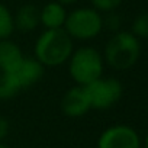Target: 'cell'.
<instances>
[{
    "mask_svg": "<svg viewBox=\"0 0 148 148\" xmlns=\"http://www.w3.org/2000/svg\"><path fill=\"white\" fill-rule=\"evenodd\" d=\"M73 42L71 36L62 28L45 29L35 41L34 58H36L45 68L62 65L70 60L74 51Z\"/></svg>",
    "mask_w": 148,
    "mask_h": 148,
    "instance_id": "obj_1",
    "label": "cell"
},
{
    "mask_svg": "<svg viewBox=\"0 0 148 148\" xmlns=\"http://www.w3.org/2000/svg\"><path fill=\"white\" fill-rule=\"evenodd\" d=\"M102 55L105 64L113 70L125 71L138 62L141 57V42L132 32L118 31L106 42Z\"/></svg>",
    "mask_w": 148,
    "mask_h": 148,
    "instance_id": "obj_2",
    "label": "cell"
},
{
    "mask_svg": "<svg viewBox=\"0 0 148 148\" xmlns=\"http://www.w3.org/2000/svg\"><path fill=\"white\" fill-rule=\"evenodd\" d=\"M68 62V74L77 86H87L103 77V55L93 47L74 49Z\"/></svg>",
    "mask_w": 148,
    "mask_h": 148,
    "instance_id": "obj_3",
    "label": "cell"
},
{
    "mask_svg": "<svg viewBox=\"0 0 148 148\" xmlns=\"http://www.w3.org/2000/svg\"><path fill=\"white\" fill-rule=\"evenodd\" d=\"M71 39L90 41L103 31V16L93 8H79L68 12L64 28Z\"/></svg>",
    "mask_w": 148,
    "mask_h": 148,
    "instance_id": "obj_4",
    "label": "cell"
},
{
    "mask_svg": "<svg viewBox=\"0 0 148 148\" xmlns=\"http://www.w3.org/2000/svg\"><path fill=\"white\" fill-rule=\"evenodd\" d=\"M84 87L87 90L92 109L96 110L110 109L121 100L123 95L122 83L113 77H100Z\"/></svg>",
    "mask_w": 148,
    "mask_h": 148,
    "instance_id": "obj_5",
    "label": "cell"
},
{
    "mask_svg": "<svg viewBox=\"0 0 148 148\" xmlns=\"http://www.w3.org/2000/svg\"><path fill=\"white\" fill-rule=\"evenodd\" d=\"M96 148H141V138L132 126L116 123L99 135Z\"/></svg>",
    "mask_w": 148,
    "mask_h": 148,
    "instance_id": "obj_6",
    "label": "cell"
},
{
    "mask_svg": "<svg viewBox=\"0 0 148 148\" xmlns=\"http://www.w3.org/2000/svg\"><path fill=\"white\" fill-rule=\"evenodd\" d=\"M61 112L68 118H82L92 110L90 99L84 86H73L61 97Z\"/></svg>",
    "mask_w": 148,
    "mask_h": 148,
    "instance_id": "obj_7",
    "label": "cell"
},
{
    "mask_svg": "<svg viewBox=\"0 0 148 148\" xmlns=\"http://www.w3.org/2000/svg\"><path fill=\"white\" fill-rule=\"evenodd\" d=\"M45 67L34 57H25L22 62L9 74L13 77L15 83L18 84L19 90H26L35 86L44 76Z\"/></svg>",
    "mask_w": 148,
    "mask_h": 148,
    "instance_id": "obj_8",
    "label": "cell"
},
{
    "mask_svg": "<svg viewBox=\"0 0 148 148\" xmlns=\"http://www.w3.org/2000/svg\"><path fill=\"white\" fill-rule=\"evenodd\" d=\"M13 23H15V31H19L22 34H29L35 31L41 25L39 8L31 3L22 5L13 15Z\"/></svg>",
    "mask_w": 148,
    "mask_h": 148,
    "instance_id": "obj_9",
    "label": "cell"
},
{
    "mask_svg": "<svg viewBox=\"0 0 148 148\" xmlns=\"http://www.w3.org/2000/svg\"><path fill=\"white\" fill-rule=\"evenodd\" d=\"M67 9L65 6L60 5L57 0L48 2L42 9H39V21L45 29H61L64 28L67 19Z\"/></svg>",
    "mask_w": 148,
    "mask_h": 148,
    "instance_id": "obj_10",
    "label": "cell"
},
{
    "mask_svg": "<svg viewBox=\"0 0 148 148\" xmlns=\"http://www.w3.org/2000/svg\"><path fill=\"white\" fill-rule=\"evenodd\" d=\"M25 58L21 47L9 39L0 41V73L13 71Z\"/></svg>",
    "mask_w": 148,
    "mask_h": 148,
    "instance_id": "obj_11",
    "label": "cell"
},
{
    "mask_svg": "<svg viewBox=\"0 0 148 148\" xmlns=\"http://www.w3.org/2000/svg\"><path fill=\"white\" fill-rule=\"evenodd\" d=\"M13 32H15L13 13L9 10L6 5L0 3V41L9 39Z\"/></svg>",
    "mask_w": 148,
    "mask_h": 148,
    "instance_id": "obj_12",
    "label": "cell"
},
{
    "mask_svg": "<svg viewBox=\"0 0 148 148\" xmlns=\"http://www.w3.org/2000/svg\"><path fill=\"white\" fill-rule=\"evenodd\" d=\"M21 93L18 84L9 73H0V100H9Z\"/></svg>",
    "mask_w": 148,
    "mask_h": 148,
    "instance_id": "obj_13",
    "label": "cell"
},
{
    "mask_svg": "<svg viewBox=\"0 0 148 148\" xmlns=\"http://www.w3.org/2000/svg\"><path fill=\"white\" fill-rule=\"evenodd\" d=\"M131 32L138 39H148V12L139 13L134 19Z\"/></svg>",
    "mask_w": 148,
    "mask_h": 148,
    "instance_id": "obj_14",
    "label": "cell"
},
{
    "mask_svg": "<svg viewBox=\"0 0 148 148\" xmlns=\"http://www.w3.org/2000/svg\"><path fill=\"white\" fill-rule=\"evenodd\" d=\"M123 0H90L92 8L96 9L100 13H109V12H115Z\"/></svg>",
    "mask_w": 148,
    "mask_h": 148,
    "instance_id": "obj_15",
    "label": "cell"
},
{
    "mask_svg": "<svg viewBox=\"0 0 148 148\" xmlns=\"http://www.w3.org/2000/svg\"><path fill=\"white\" fill-rule=\"evenodd\" d=\"M103 28H108L113 34L118 32L119 28H121V16L118 13H115V12L106 13V16L103 18Z\"/></svg>",
    "mask_w": 148,
    "mask_h": 148,
    "instance_id": "obj_16",
    "label": "cell"
},
{
    "mask_svg": "<svg viewBox=\"0 0 148 148\" xmlns=\"http://www.w3.org/2000/svg\"><path fill=\"white\" fill-rule=\"evenodd\" d=\"M9 131H10V125H9L8 119L0 116V142H5L6 136L9 135Z\"/></svg>",
    "mask_w": 148,
    "mask_h": 148,
    "instance_id": "obj_17",
    "label": "cell"
},
{
    "mask_svg": "<svg viewBox=\"0 0 148 148\" xmlns=\"http://www.w3.org/2000/svg\"><path fill=\"white\" fill-rule=\"evenodd\" d=\"M57 2L60 3V5H62V6H73V5H76L79 0H57Z\"/></svg>",
    "mask_w": 148,
    "mask_h": 148,
    "instance_id": "obj_18",
    "label": "cell"
},
{
    "mask_svg": "<svg viewBox=\"0 0 148 148\" xmlns=\"http://www.w3.org/2000/svg\"><path fill=\"white\" fill-rule=\"evenodd\" d=\"M144 145H145V148H148V132H147V135H145V139H144Z\"/></svg>",
    "mask_w": 148,
    "mask_h": 148,
    "instance_id": "obj_19",
    "label": "cell"
},
{
    "mask_svg": "<svg viewBox=\"0 0 148 148\" xmlns=\"http://www.w3.org/2000/svg\"><path fill=\"white\" fill-rule=\"evenodd\" d=\"M0 148H9V145H6L5 142H0Z\"/></svg>",
    "mask_w": 148,
    "mask_h": 148,
    "instance_id": "obj_20",
    "label": "cell"
}]
</instances>
